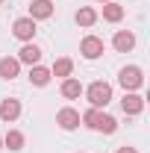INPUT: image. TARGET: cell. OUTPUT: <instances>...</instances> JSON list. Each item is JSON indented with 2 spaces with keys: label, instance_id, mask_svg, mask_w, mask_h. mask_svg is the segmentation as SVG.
<instances>
[{
  "label": "cell",
  "instance_id": "1",
  "mask_svg": "<svg viewBox=\"0 0 150 153\" xmlns=\"http://www.w3.org/2000/svg\"><path fill=\"white\" fill-rule=\"evenodd\" d=\"M79 121H85V127H91V130H97V133H106V135H112L115 130H118V121H115L112 115L100 112V109H94V106L82 115Z\"/></svg>",
  "mask_w": 150,
  "mask_h": 153
},
{
  "label": "cell",
  "instance_id": "2",
  "mask_svg": "<svg viewBox=\"0 0 150 153\" xmlns=\"http://www.w3.org/2000/svg\"><path fill=\"white\" fill-rule=\"evenodd\" d=\"M85 97H88V103H91L94 109H103V106L112 103V85L103 82V79H97V82H91L85 88Z\"/></svg>",
  "mask_w": 150,
  "mask_h": 153
},
{
  "label": "cell",
  "instance_id": "3",
  "mask_svg": "<svg viewBox=\"0 0 150 153\" xmlns=\"http://www.w3.org/2000/svg\"><path fill=\"white\" fill-rule=\"evenodd\" d=\"M118 82L124 85V91H135V88H141V82H144V74H141V68H138V65H127V68H121V74H118Z\"/></svg>",
  "mask_w": 150,
  "mask_h": 153
},
{
  "label": "cell",
  "instance_id": "4",
  "mask_svg": "<svg viewBox=\"0 0 150 153\" xmlns=\"http://www.w3.org/2000/svg\"><path fill=\"white\" fill-rule=\"evenodd\" d=\"M12 33H15V38H21V41H33L38 30H36V21L33 18H18L12 24Z\"/></svg>",
  "mask_w": 150,
  "mask_h": 153
},
{
  "label": "cell",
  "instance_id": "5",
  "mask_svg": "<svg viewBox=\"0 0 150 153\" xmlns=\"http://www.w3.org/2000/svg\"><path fill=\"white\" fill-rule=\"evenodd\" d=\"M79 53L85 59H97V56H103V38H97V36H85L82 41H79Z\"/></svg>",
  "mask_w": 150,
  "mask_h": 153
},
{
  "label": "cell",
  "instance_id": "6",
  "mask_svg": "<svg viewBox=\"0 0 150 153\" xmlns=\"http://www.w3.org/2000/svg\"><path fill=\"white\" fill-rule=\"evenodd\" d=\"M56 124L65 130V133H71V130H76V127H79V112H76V109H71V106H65V109H59Z\"/></svg>",
  "mask_w": 150,
  "mask_h": 153
},
{
  "label": "cell",
  "instance_id": "7",
  "mask_svg": "<svg viewBox=\"0 0 150 153\" xmlns=\"http://www.w3.org/2000/svg\"><path fill=\"white\" fill-rule=\"evenodd\" d=\"M112 47L118 50V53H130L132 47H135V36H132L130 30H118L112 38Z\"/></svg>",
  "mask_w": 150,
  "mask_h": 153
},
{
  "label": "cell",
  "instance_id": "8",
  "mask_svg": "<svg viewBox=\"0 0 150 153\" xmlns=\"http://www.w3.org/2000/svg\"><path fill=\"white\" fill-rule=\"evenodd\" d=\"M18 115H21V100H15V97H6V100L0 103V118H3L6 124L18 121Z\"/></svg>",
  "mask_w": 150,
  "mask_h": 153
},
{
  "label": "cell",
  "instance_id": "9",
  "mask_svg": "<svg viewBox=\"0 0 150 153\" xmlns=\"http://www.w3.org/2000/svg\"><path fill=\"white\" fill-rule=\"evenodd\" d=\"M53 15V3L50 0H33L30 3V18L33 21H47Z\"/></svg>",
  "mask_w": 150,
  "mask_h": 153
},
{
  "label": "cell",
  "instance_id": "10",
  "mask_svg": "<svg viewBox=\"0 0 150 153\" xmlns=\"http://www.w3.org/2000/svg\"><path fill=\"white\" fill-rule=\"evenodd\" d=\"M121 109H124V115H141V109H144V97L127 91L124 100H121Z\"/></svg>",
  "mask_w": 150,
  "mask_h": 153
},
{
  "label": "cell",
  "instance_id": "11",
  "mask_svg": "<svg viewBox=\"0 0 150 153\" xmlns=\"http://www.w3.org/2000/svg\"><path fill=\"white\" fill-rule=\"evenodd\" d=\"M18 62H27V65H38L41 62V47H36L33 41H27L18 50Z\"/></svg>",
  "mask_w": 150,
  "mask_h": 153
},
{
  "label": "cell",
  "instance_id": "12",
  "mask_svg": "<svg viewBox=\"0 0 150 153\" xmlns=\"http://www.w3.org/2000/svg\"><path fill=\"white\" fill-rule=\"evenodd\" d=\"M18 74H21V62L18 59H9V56L0 59V76H3V79H15Z\"/></svg>",
  "mask_w": 150,
  "mask_h": 153
},
{
  "label": "cell",
  "instance_id": "13",
  "mask_svg": "<svg viewBox=\"0 0 150 153\" xmlns=\"http://www.w3.org/2000/svg\"><path fill=\"white\" fill-rule=\"evenodd\" d=\"M82 94V82L74 79V76H65V82H62V97H68V100H74V97Z\"/></svg>",
  "mask_w": 150,
  "mask_h": 153
},
{
  "label": "cell",
  "instance_id": "14",
  "mask_svg": "<svg viewBox=\"0 0 150 153\" xmlns=\"http://www.w3.org/2000/svg\"><path fill=\"white\" fill-rule=\"evenodd\" d=\"M124 18V6L121 3H103V21H109V24H118V21Z\"/></svg>",
  "mask_w": 150,
  "mask_h": 153
},
{
  "label": "cell",
  "instance_id": "15",
  "mask_svg": "<svg viewBox=\"0 0 150 153\" xmlns=\"http://www.w3.org/2000/svg\"><path fill=\"white\" fill-rule=\"evenodd\" d=\"M71 71H74V62H71L68 56H62V59H56V62H53L50 76H62V79H65V76H71Z\"/></svg>",
  "mask_w": 150,
  "mask_h": 153
},
{
  "label": "cell",
  "instance_id": "16",
  "mask_svg": "<svg viewBox=\"0 0 150 153\" xmlns=\"http://www.w3.org/2000/svg\"><path fill=\"white\" fill-rule=\"evenodd\" d=\"M30 82H33V85H47V82H50V71L41 68V65H33V68H30Z\"/></svg>",
  "mask_w": 150,
  "mask_h": 153
},
{
  "label": "cell",
  "instance_id": "17",
  "mask_svg": "<svg viewBox=\"0 0 150 153\" xmlns=\"http://www.w3.org/2000/svg\"><path fill=\"white\" fill-rule=\"evenodd\" d=\"M76 24H79V27H94V24H97V12H94L91 6H82V9L76 12Z\"/></svg>",
  "mask_w": 150,
  "mask_h": 153
},
{
  "label": "cell",
  "instance_id": "18",
  "mask_svg": "<svg viewBox=\"0 0 150 153\" xmlns=\"http://www.w3.org/2000/svg\"><path fill=\"white\" fill-rule=\"evenodd\" d=\"M3 144H6L9 150H21V147H24V133H18V130H9V133L3 135Z\"/></svg>",
  "mask_w": 150,
  "mask_h": 153
},
{
  "label": "cell",
  "instance_id": "19",
  "mask_svg": "<svg viewBox=\"0 0 150 153\" xmlns=\"http://www.w3.org/2000/svg\"><path fill=\"white\" fill-rule=\"evenodd\" d=\"M118 153H135V147H127L124 144V147H118Z\"/></svg>",
  "mask_w": 150,
  "mask_h": 153
},
{
  "label": "cell",
  "instance_id": "20",
  "mask_svg": "<svg viewBox=\"0 0 150 153\" xmlns=\"http://www.w3.org/2000/svg\"><path fill=\"white\" fill-rule=\"evenodd\" d=\"M0 147H3V135H0Z\"/></svg>",
  "mask_w": 150,
  "mask_h": 153
},
{
  "label": "cell",
  "instance_id": "21",
  "mask_svg": "<svg viewBox=\"0 0 150 153\" xmlns=\"http://www.w3.org/2000/svg\"><path fill=\"white\" fill-rule=\"evenodd\" d=\"M100 3H109V0H100Z\"/></svg>",
  "mask_w": 150,
  "mask_h": 153
},
{
  "label": "cell",
  "instance_id": "22",
  "mask_svg": "<svg viewBox=\"0 0 150 153\" xmlns=\"http://www.w3.org/2000/svg\"><path fill=\"white\" fill-rule=\"evenodd\" d=\"M0 3H3V0H0Z\"/></svg>",
  "mask_w": 150,
  "mask_h": 153
}]
</instances>
